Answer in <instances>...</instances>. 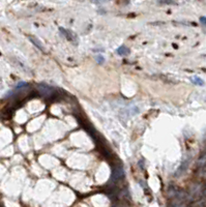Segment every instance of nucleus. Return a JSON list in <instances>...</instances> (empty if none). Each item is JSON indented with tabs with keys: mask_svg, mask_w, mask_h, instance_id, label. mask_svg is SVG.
Masks as SVG:
<instances>
[{
	"mask_svg": "<svg viewBox=\"0 0 206 207\" xmlns=\"http://www.w3.org/2000/svg\"><path fill=\"white\" fill-rule=\"evenodd\" d=\"M29 40H30V41L33 45H35V47L36 48H38L41 52H46V50H45V47H44V45L41 43V41L40 40H37L36 37H34V36H29Z\"/></svg>",
	"mask_w": 206,
	"mask_h": 207,
	"instance_id": "obj_3",
	"label": "nucleus"
},
{
	"mask_svg": "<svg viewBox=\"0 0 206 207\" xmlns=\"http://www.w3.org/2000/svg\"><path fill=\"white\" fill-rule=\"evenodd\" d=\"M197 165H198V167H200V168L206 166V153L202 155L201 157H199V160L197 161Z\"/></svg>",
	"mask_w": 206,
	"mask_h": 207,
	"instance_id": "obj_4",
	"label": "nucleus"
},
{
	"mask_svg": "<svg viewBox=\"0 0 206 207\" xmlns=\"http://www.w3.org/2000/svg\"><path fill=\"white\" fill-rule=\"evenodd\" d=\"M114 207H128V206L124 205V204H117V205H115Z\"/></svg>",
	"mask_w": 206,
	"mask_h": 207,
	"instance_id": "obj_10",
	"label": "nucleus"
},
{
	"mask_svg": "<svg viewBox=\"0 0 206 207\" xmlns=\"http://www.w3.org/2000/svg\"><path fill=\"white\" fill-rule=\"evenodd\" d=\"M117 52H118V54H119V55H127L128 53H130V50H128L127 47L122 46V47L119 48Z\"/></svg>",
	"mask_w": 206,
	"mask_h": 207,
	"instance_id": "obj_5",
	"label": "nucleus"
},
{
	"mask_svg": "<svg viewBox=\"0 0 206 207\" xmlns=\"http://www.w3.org/2000/svg\"><path fill=\"white\" fill-rule=\"evenodd\" d=\"M200 21H201L202 24L206 26V18H205V17H201V18H200Z\"/></svg>",
	"mask_w": 206,
	"mask_h": 207,
	"instance_id": "obj_8",
	"label": "nucleus"
},
{
	"mask_svg": "<svg viewBox=\"0 0 206 207\" xmlns=\"http://www.w3.org/2000/svg\"><path fill=\"white\" fill-rule=\"evenodd\" d=\"M37 89L40 90V92L41 93V94L46 95V96H50L53 94L54 90L51 88L50 86L48 85H44V84H41V85L37 86Z\"/></svg>",
	"mask_w": 206,
	"mask_h": 207,
	"instance_id": "obj_2",
	"label": "nucleus"
},
{
	"mask_svg": "<svg viewBox=\"0 0 206 207\" xmlns=\"http://www.w3.org/2000/svg\"><path fill=\"white\" fill-rule=\"evenodd\" d=\"M192 81H193V82H194L195 84H197V85H200V86H203V85H204V81L202 80V79H200L199 77L192 78Z\"/></svg>",
	"mask_w": 206,
	"mask_h": 207,
	"instance_id": "obj_6",
	"label": "nucleus"
},
{
	"mask_svg": "<svg viewBox=\"0 0 206 207\" xmlns=\"http://www.w3.org/2000/svg\"><path fill=\"white\" fill-rule=\"evenodd\" d=\"M188 161H183L182 163V165H181V167H180V169L178 170V173H180V172H183V171H184L186 168H188Z\"/></svg>",
	"mask_w": 206,
	"mask_h": 207,
	"instance_id": "obj_7",
	"label": "nucleus"
},
{
	"mask_svg": "<svg viewBox=\"0 0 206 207\" xmlns=\"http://www.w3.org/2000/svg\"><path fill=\"white\" fill-rule=\"evenodd\" d=\"M124 176V170L121 166H116L113 169V173H112V178L113 180H119L123 178Z\"/></svg>",
	"mask_w": 206,
	"mask_h": 207,
	"instance_id": "obj_1",
	"label": "nucleus"
},
{
	"mask_svg": "<svg viewBox=\"0 0 206 207\" xmlns=\"http://www.w3.org/2000/svg\"><path fill=\"white\" fill-rule=\"evenodd\" d=\"M102 58H103L102 56H98V58H96V59H98V61L99 63H102V62H103V60H104V59H102Z\"/></svg>",
	"mask_w": 206,
	"mask_h": 207,
	"instance_id": "obj_9",
	"label": "nucleus"
}]
</instances>
